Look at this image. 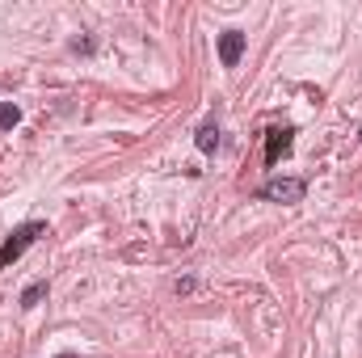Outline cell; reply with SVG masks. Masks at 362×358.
I'll use <instances>...</instances> for the list:
<instances>
[{
    "instance_id": "6da1fadb",
    "label": "cell",
    "mask_w": 362,
    "mask_h": 358,
    "mask_svg": "<svg viewBox=\"0 0 362 358\" xmlns=\"http://www.w3.org/2000/svg\"><path fill=\"white\" fill-rule=\"evenodd\" d=\"M42 232H47V224H42V219H30V224L13 228V232L4 236V245H0V270L13 266V262H17V258H21V253H25V249L42 236Z\"/></svg>"
},
{
    "instance_id": "7a4b0ae2",
    "label": "cell",
    "mask_w": 362,
    "mask_h": 358,
    "mask_svg": "<svg viewBox=\"0 0 362 358\" xmlns=\"http://www.w3.org/2000/svg\"><path fill=\"white\" fill-rule=\"evenodd\" d=\"M303 194H308L303 178H270L257 190V198H266V202H303Z\"/></svg>"
},
{
    "instance_id": "3957f363",
    "label": "cell",
    "mask_w": 362,
    "mask_h": 358,
    "mask_svg": "<svg viewBox=\"0 0 362 358\" xmlns=\"http://www.w3.org/2000/svg\"><path fill=\"white\" fill-rule=\"evenodd\" d=\"M245 47H249V38L240 30H223L219 34V59H223V68H236L240 55H245Z\"/></svg>"
},
{
    "instance_id": "277c9868",
    "label": "cell",
    "mask_w": 362,
    "mask_h": 358,
    "mask_svg": "<svg viewBox=\"0 0 362 358\" xmlns=\"http://www.w3.org/2000/svg\"><path fill=\"white\" fill-rule=\"evenodd\" d=\"M291 139H295V127H274L266 139V165H278L291 152Z\"/></svg>"
},
{
    "instance_id": "5b68a950",
    "label": "cell",
    "mask_w": 362,
    "mask_h": 358,
    "mask_svg": "<svg viewBox=\"0 0 362 358\" xmlns=\"http://www.w3.org/2000/svg\"><path fill=\"white\" fill-rule=\"evenodd\" d=\"M194 144H198V152H206V156H211V152L219 148V127H215V122H202V127H198V139H194Z\"/></svg>"
},
{
    "instance_id": "8992f818",
    "label": "cell",
    "mask_w": 362,
    "mask_h": 358,
    "mask_svg": "<svg viewBox=\"0 0 362 358\" xmlns=\"http://www.w3.org/2000/svg\"><path fill=\"white\" fill-rule=\"evenodd\" d=\"M42 295H47V282H30V287L21 291V308H34Z\"/></svg>"
},
{
    "instance_id": "52a82bcc",
    "label": "cell",
    "mask_w": 362,
    "mask_h": 358,
    "mask_svg": "<svg viewBox=\"0 0 362 358\" xmlns=\"http://www.w3.org/2000/svg\"><path fill=\"white\" fill-rule=\"evenodd\" d=\"M17 122H21V110H17L13 101H4V105H0V131H8V127H17Z\"/></svg>"
},
{
    "instance_id": "ba28073f",
    "label": "cell",
    "mask_w": 362,
    "mask_h": 358,
    "mask_svg": "<svg viewBox=\"0 0 362 358\" xmlns=\"http://www.w3.org/2000/svg\"><path fill=\"white\" fill-rule=\"evenodd\" d=\"M72 51L76 55H93V38H72Z\"/></svg>"
},
{
    "instance_id": "9c48e42d",
    "label": "cell",
    "mask_w": 362,
    "mask_h": 358,
    "mask_svg": "<svg viewBox=\"0 0 362 358\" xmlns=\"http://www.w3.org/2000/svg\"><path fill=\"white\" fill-rule=\"evenodd\" d=\"M194 287H198V282H194V278H177V295H189V291H194Z\"/></svg>"
}]
</instances>
